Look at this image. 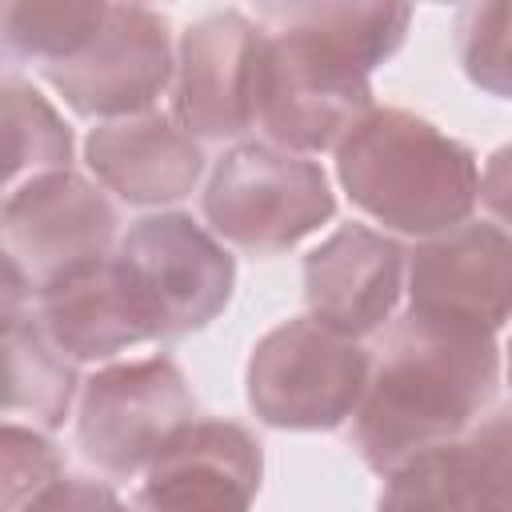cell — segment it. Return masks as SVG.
Wrapping results in <instances>:
<instances>
[{
	"label": "cell",
	"instance_id": "cell-1",
	"mask_svg": "<svg viewBox=\"0 0 512 512\" xmlns=\"http://www.w3.org/2000/svg\"><path fill=\"white\" fill-rule=\"evenodd\" d=\"M256 128L284 152H324L372 112L368 72L408 36L404 4H260Z\"/></svg>",
	"mask_w": 512,
	"mask_h": 512
},
{
	"label": "cell",
	"instance_id": "cell-2",
	"mask_svg": "<svg viewBox=\"0 0 512 512\" xmlns=\"http://www.w3.org/2000/svg\"><path fill=\"white\" fill-rule=\"evenodd\" d=\"M500 380L496 340L432 320L392 324L384 352L352 412V444L360 460L388 476L404 460L460 440L488 408Z\"/></svg>",
	"mask_w": 512,
	"mask_h": 512
},
{
	"label": "cell",
	"instance_id": "cell-3",
	"mask_svg": "<svg viewBox=\"0 0 512 512\" xmlns=\"http://www.w3.org/2000/svg\"><path fill=\"white\" fill-rule=\"evenodd\" d=\"M336 176L364 216L416 240L468 224L480 200L472 148L404 108H372L340 140Z\"/></svg>",
	"mask_w": 512,
	"mask_h": 512
},
{
	"label": "cell",
	"instance_id": "cell-4",
	"mask_svg": "<svg viewBox=\"0 0 512 512\" xmlns=\"http://www.w3.org/2000/svg\"><path fill=\"white\" fill-rule=\"evenodd\" d=\"M112 276L144 340H176L208 328L232 300L236 260L184 212L136 220L116 252Z\"/></svg>",
	"mask_w": 512,
	"mask_h": 512
},
{
	"label": "cell",
	"instance_id": "cell-5",
	"mask_svg": "<svg viewBox=\"0 0 512 512\" xmlns=\"http://www.w3.org/2000/svg\"><path fill=\"white\" fill-rule=\"evenodd\" d=\"M336 212V196L316 160L284 152L268 140L228 148L204 188L212 232L252 256H276L312 236Z\"/></svg>",
	"mask_w": 512,
	"mask_h": 512
},
{
	"label": "cell",
	"instance_id": "cell-6",
	"mask_svg": "<svg viewBox=\"0 0 512 512\" xmlns=\"http://www.w3.org/2000/svg\"><path fill=\"white\" fill-rule=\"evenodd\" d=\"M372 364L360 340L296 316L264 332L248 356V408L284 432L340 428L364 400Z\"/></svg>",
	"mask_w": 512,
	"mask_h": 512
},
{
	"label": "cell",
	"instance_id": "cell-7",
	"mask_svg": "<svg viewBox=\"0 0 512 512\" xmlns=\"http://www.w3.org/2000/svg\"><path fill=\"white\" fill-rule=\"evenodd\" d=\"M192 424L196 400L176 360H120L84 380L76 444L100 472L136 476L148 472Z\"/></svg>",
	"mask_w": 512,
	"mask_h": 512
},
{
	"label": "cell",
	"instance_id": "cell-8",
	"mask_svg": "<svg viewBox=\"0 0 512 512\" xmlns=\"http://www.w3.org/2000/svg\"><path fill=\"white\" fill-rule=\"evenodd\" d=\"M4 268H12L28 296L104 264L116 252V208L72 168L24 180L0 208Z\"/></svg>",
	"mask_w": 512,
	"mask_h": 512
},
{
	"label": "cell",
	"instance_id": "cell-9",
	"mask_svg": "<svg viewBox=\"0 0 512 512\" xmlns=\"http://www.w3.org/2000/svg\"><path fill=\"white\" fill-rule=\"evenodd\" d=\"M172 72L168 20L144 4H108L96 36L72 60L52 64L40 76L72 104V112L124 120L152 112Z\"/></svg>",
	"mask_w": 512,
	"mask_h": 512
},
{
	"label": "cell",
	"instance_id": "cell-10",
	"mask_svg": "<svg viewBox=\"0 0 512 512\" xmlns=\"http://www.w3.org/2000/svg\"><path fill=\"white\" fill-rule=\"evenodd\" d=\"M408 316L496 336L512 320V236L460 224L408 252Z\"/></svg>",
	"mask_w": 512,
	"mask_h": 512
},
{
	"label": "cell",
	"instance_id": "cell-11",
	"mask_svg": "<svg viewBox=\"0 0 512 512\" xmlns=\"http://www.w3.org/2000/svg\"><path fill=\"white\" fill-rule=\"evenodd\" d=\"M264 28L244 12H212L180 36L172 116L196 140H236L256 128Z\"/></svg>",
	"mask_w": 512,
	"mask_h": 512
},
{
	"label": "cell",
	"instance_id": "cell-12",
	"mask_svg": "<svg viewBox=\"0 0 512 512\" xmlns=\"http://www.w3.org/2000/svg\"><path fill=\"white\" fill-rule=\"evenodd\" d=\"M260 440L232 420H196L148 472L136 512H252L260 492Z\"/></svg>",
	"mask_w": 512,
	"mask_h": 512
},
{
	"label": "cell",
	"instance_id": "cell-13",
	"mask_svg": "<svg viewBox=\"0 0 512 512\" xmlns=\"http://www.w3.org/2000/svg\"><path fill=\"white\" fill-rule=\"evenodd\" d=\"M408 252L364 224H340L320 248L304 256V300L312 320L360 340L380 332L404 292Z\"/></svg>",
	"mask_w": 512,
	"mask_h": 512
},
{
	"label": "cell",
	"instance_id": "cell-14",
	"mask_svg": "<svg viewBox=\"0 0 512 512\" xmlns=\"http://www.w3.org/2000/svg\"><path fill=\"white\" fill-rule=\"evenodd\" d=\"M84 156L96 180L136 208L184 200L204 172L200 144L164 112L96 124L84 140Z\"/></svg>",
	"mask_w": 512,
	"mask_h": 512
},
{
	"label": "cell",
	"instance_id": "cell-15",
	"mask_svg": "<svg viewBox=\"0 0 512 512\" xmlns=\"http://www.w3.org/2000/svg\"><path fill=\"white\" fill-rule=\"evenodd\" d=\"M32 316L40 332L52 340L60 356L72 364L84 360H112L116 352L140 344V328L128 316L116 276H112V256L104 264H92L40 296H32Z\"/></svg>",
	"mask_w": 512,
	"mask_h": 512
},
{
	"label": "cell",
	"instance_id": "cell-16",
	"mask_svg": "<svg viewBox=\"0 0 512 512\" xmlns=\"http://www.w3.org/2000/svg\"><path fill=\"white\" fill-rule=\"evenodd\" d=\"M0 316H4V364H8V388H4L8 416H32V424L44 428L64 424L68 404L76 396V368L40 332L32 316V296L12 268H4Z\"/></svg>",
	"mask_w": 512,
	"mask_h": 512
},
{
	"label": "cell",
	"instance_id": "cell-17",
	"mask_svg": "<svg viewBox=\"0 0 512 512\" xmlns=\"http://www.w3.org/2000/svg\"><path fill=\"white\" fill-rule=\"evenodd\" d=\"M444 512H512V412L428 448Z\"/></svg>",
	"mask_w": 512,
	"mask_h": 512
},
{
	"label": "cell",
	"instance_id": "cell-18",
	"mask_svg": "<svg viewBox=\"0 0 512 512\" xmlns=\"http://www.w3.org/2000/svg\"><path fill=\"white\" fill-rule=\"evenodd\" d=\"M104 12V0H12L0 8L4 56L40 72L64 64L96 36Z\"/></svg>",
	"mask_w": 512,
	"mask_h": 512
},
{
	"label": "cell",
	"instance_id": "cell-19",
	"mask_svg": "<svg viewBox=\"0 0 512 512\" xmlns=\"http://www.w3.org/2000/svg\"><path fill=\"white\" fill-rule=\"evenodd\" d=\"M4 184L8 192L24 180L64 172L72 160V132L56 108L20 76H4Z\"/></svg>",
	"mask_w": 512,
	"mask_h": 512
},
{
	"label": "cell",
	"instance_id": "cell-20",
	"mask_svg": "<svg viewBox=\"0 0 512 512\" xmlns=\"http://www.w3.org/2000/svg\"><path fill=\"white\" fill-rule=\"evenodd\" d=\"M456 56L476 88L512 100V0L464 4L456 12Z\"/></svg>",
	"mask_w": 512,
	"mask_h": 512
},
{
	"label": "cell",
	"instance_id": "cell-21",
	"mask_svg": "<svg viewBox=\"0 0 512 512\" xmlns=\"http://www.w3.org/2000/svg\"><path fill=\"white\" fill-rule=\"evenodd\" d=\"M60 472L64 464L56 448L36 428H20L16 420L4 424V508L20 504L28 492L44 488Z\"/></svg>",
	"mask_w": 512,
	"mask_h": 512
},
{
	"label": "cell",
	"instance_id": "cell-22",
	"mask_svg": "<svg viewBox=\"0 0 512 512\" xmlns=\"http://www.w3.org/2000/svg\"><path fill=\"white\" fill-rule=\"evenodd\" d=\"M4 512H128V508L120 504V496L108 484L60 472L56 480H48L44 488L28 492L20 504H12Z\"/></svg>",
	"mask_w": 512,
	"mask_h": 512
},
{
	"label": "cell",
	"instance_id": "cell-23",
	"mask_svg": "<svg viewBox=\"0 0 512 512\" xmlns=\"http://www.w3.org/2000/svg\"><path fill=\"white\" fill-rule=\"evenodd\" d=\"M480 200H484V208H488V212L508 228V236H512V140L500 144V148L488 156L484 176H480Z\"/></svg>",
	"mask_w": 512,
	"mask_h": 512
},
{
	"label": "cell",
	"instance_id": "cell-24",
	"mask_svg": "<svg viewBox=\"0 0 512 512\" xmlns=\"http://www.w3.org/2000/svg\"><path fill=\"white\" fill-rule=\"evenodd\" d=\"M508 384H512V344H508Z\"/></svg>",
	"mask_w": 512,
	"mask_h": 512
}]
</instances>
